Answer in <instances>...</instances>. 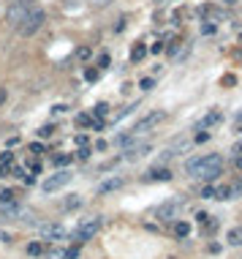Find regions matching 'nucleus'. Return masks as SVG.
Listing matches in <instances>:
<instances>
[{
    "instance_id": "39448f33",
    "label": "nucleus",
    "mask_w": 242,
    "mask_h": 259,
    "mask_svg": "<svg viewBox=\"0 0 242 259\" xmlns=\"http://www.w3.org/2000/svg\"><path fill=\"white\" fill-rule=\"evenodd\" d=\"M160 120H164V112H147V115H142L136 123H133L131 134L136 137V139H139V137H144V134H150V131L155 128Z\"/></svg>"
},
{
    "instance_id": "7ed1b4c3",
    "label": "nucleus",
    "mask_w": 242,
    "mask_h": 259,
    "mask_svg": "<svg viewBox=\"0 0 242 259\" xmlns=\"http://www.w3.org/2000/svg\"><path fill=\"white\" fill-rule=\"evenodd\" d=\"M183 208H185V197H169L166 202L158 205L155 218H158V221H174V218H180Z\"/></svg>"
},
{
    "instance_id": "37998d69",
    "label": "nucleus",
    "mask_w": 242,
    "mask_h": 259,
    "mask_svg": "<svg viewBox=\"0 0 242 259\" xmlns=\"http://www.w3.org/2000/svg\"><path fill=\"white\" fill-rule=\"evenodd\" d=\"M237 150H242V145H239V148H237Z\"/></svg>"
},
{
    "instance_id": "bb28decb",
    "label": "nucleus",
    "mask_w": 242,
    "mask_h": 259,
    "mask_svg": "<svg viewBox=\"0 0 242 259\" xmlns=\"http://www.w3.org/2000/svg\"><path fill=\"white\" fill-rule=\"evenodd\" d=\"M201 197H204V199H215V188H212V185H204V188H201Z\"/></svg>"
},
{
    "instance_id": "f03ea898",
    "label": "nucleus",
    "mask_w": 242,
    "mask_h": 259,
    "mask_svg": "<svg viewBox=\"0 0 242 259\" xmlns=\"http://www.w3.org/2000/svg\"><path fill=\"white\" fill-rule=\"evenodd\" d=\"M44 22H46V14L41 9H28L22 17V22L17 25V30H19V36H36V33L44 28Z\"/></svg>"
},
{
    "instance_id": "4be33fe9",
    "label": "nucleus",
    "mask_w": 242,
    "mask_h": 259,
    "mask_svg": "<svg viewBox=\"0 0 242 259\" xmlns=\"http://www.w3.org/2000/svg\"><path fill=\"white\" fill-rule=\"evenodd\" d=\"M228 197L231 199H237V197H242V180H237L234 185H228Z\"/></svg>"
},
{
    "instance_id": "72a5a7b5",
    "label": "nucleus",
    "mask_w": 242,
    "mask_h": 259,
    "mask_svg": "<svg viewBox=\"0 0 242 259\" xmlns=\"http://www.w3.org/2000/svg\"><path fill=\"white\" fill-rule=\"evenodd\" d=\"M234 82H237V79H234L231 74H226L223 79H220V85H234Z\"/></svg>"
},
{
    "instance_id": "a211bd4d",
    "label": "nucleus",
    "mask_w": 242,
    "mask_h": 259,
    "mask_svg": "<svg viewBox=\"0 0 242 259\" xmlns=\"http://www.w3.org/2000/svg\"><path fill=\"white\" fill-rule=\"evenodd\" d=\"M79 205H82V199H79V194H71L68 199H65V205H63V208H65V210H76Z\"/></svg>"
},
{
    "instance_id": "9b49d317",
    "label": "nucleus",
    "mask_w": 242,
    "mask_h": 259,
    "mask_svg": "<svg viewBox=\"0 0 242 259\" xmlns=\"http://www.w3.org/2000/svg\"><path fill=\"white\" fill-rule=\"evenodd\" d=\"M144 180H150V183H155V180L166 183V180H172V172L166 169V167H155V169H150V172L144 175Z\"/></svg>"
},
{
    "instance_id": "2f4dec72",
    "label": "nucleus",
    "mask_w": 242,
    "mask_h": 259,
    "mask_svg": "<svg viewBox=\"0 0 242 259\" xmlns=\"http://www.w3.org/2000/svg\"><path fill=\"white\" fill-rule=\"evenodd\" d=\"M201 33H207V36H210V33H215V25H212V22L201 25Z\"/></svg>"
},
{
    "instance_id": "1a4fd4ad",
    "label": "nucleus",
    "mask_w": 242,
    "mask_h": 259,
    "mask_svg": "<svg viewBox=\"0 0 242 259\" xmlns=\"http://www.w3.org/2000/svg\"><path fill=\"white\" fill-rule=\"evenodd\" d=\"M220 120H223V112H220V109H210V112H207V115L196 123V131H210L212 125H218Z\"/></svg>"
},
{
    "instance_id": "c85d7f7f",
    "label": "nucleus",
    "mask_w": 242,
    "mask_h": 259,
    "mask_svg": "<svg viewBox=\"0 0 242 259\" xmlns=\"http://www.w3.org/2000/svg\"><path fill=\"white\" fill-rule=\"evenodd\" d=\"M85 77L90 79V82H96V79H98V69H87V71H85Z\"/></svg>"
},
{
    "instance_id": "dca6fc26",
    "label": "nucleus",
    "mask_w": 242,
    "mask_h": 259,
    "mask_svg": "<svg viewBox=\"0 0 242 259\" xmlns=\"http://www.w3.org/2000/svg\"><path fill=\"white\" fill-rule=\"evenodd\" d=\"M17 202V194L11 188H6V191H0V205H14Z\"/></svg>"
},
{
    "instance_id": "0eeeda50",
    "label": "nucleus",
    "mask_w": 242,
    "mask_h": 259,
    "mask_svg": "<svg viewBox=\"0 0 242 259\" xmlns=\"http://www.w3.org/2000/svg\"><path fill=\"white\" fill-rule=\"evenodd\" d=\"M41 237L44 240H65V237H68V232H65V227L63 224H44L41 227Z\"/></svg>"
},
{
    "instance_id": "f704fd0d",
    "label": "nucleus",
    "mask_w": 242,
    "mask_h": 259,
    "mask_svg": "<svg viewBox=\"0 0 242 259\" xmlns=\"http://www.w3.org/2000/svg\"><path fill=\"white\" fill-rule=\"evenodd\" d=\"M207 139H210V134H207V131H199V134H196V142H207Z\"/></svg>"
},
{
    "instance_id": "cd10ccee",
    "label": "nucleus",
    "mask_w": 242,
    "mask_h": 259,
    "mask_svg": "<svg viewBox=\"0 0 242 259\" xmlns=\"http://www.w3.org/2000/svg\"><path fill=\"white\" fill-rule=\"evenodd\" d=\"M188 148H191V142H180V150H188ZM174 156V150H166L164 153V158H172Z\"/></svg>"
},
{
    "instance_id": "2eb2a0df",
    "label": "nucleus",
    "mask_w": 242,
    "mask_h": 259,
    "mask_svg": "<svg viewBox=\"0 0 242 259\" xmlns=\"http://www.w3.org/2000/svg\"><path fill=\"white\" fill-rule=\"evenodd\" d=\"M46 259H65V248H57V245H52V248L44 251Z\"/></svg>"
},
{
    "instance_id": "4c0bfd02",
    "label": "nucleus",
    "mask_w": 242,
    "mask_h": 259,
    "mask_svg": "<svg viewBox=\"0 0 242 259\" xmlns=\"http://www.w3.org/2000/svg\"><path fill=\"white\" fill-rule=\"evenodd\" d=\"M90 3H93V6H106L109 0H90Z\"/></svg>"
},
{
    "instance_id": "ddd939ff",
    "label": "nucleus",
    "mask_w": 242,
    "mask_h": 259,
    "mask_svg": "<svg viewBox=\"0 0 242 259\" xmlns=\"http://www.w3.org/2000/svg\"><path fill=\"white\" fill-rule=\"evenodd\" d=\"M226 243H228V245H242V227H234V229H228V235H226Z\"/></svg>"
},
{
    "instance_id": "f8f14e48",
    "label": "nucleus",
    "mask_w": 242,
    "mask_h": 259,
    "mask_svg": "<svg viewBox=\"0 0 242 259\" xmlns=\"http://www.w3.org/2000/svg\"><path fill=\"white\" fill-rule=\"evenodd\" d=\"M125 180L123 177H109V180H104L98 185V194H112V191H117V188H123Z\"/></svg>"
},
{
    "instance_id": "393cba45",
    "label": "nucleus",
    "mask_w": 242,
    "mask_h": 259,
    "mask_svg": "<svg viewBox=\"0 0 242 259\" xmlns=\"http://www.w3.org/2000/svg\"><path fill=\"white\" fill-rule=\"evenodd\" d=\"M215 199H231V197H228V185H220V188H215Z\"/></svg>"
},
{
    "instance_id": "a19ab883",
    "label": "nucleus",
    "mask_w": 242,
    "mask_h": 259,
    "mask_svg": "<svg viewBox=\"0 0 242 259\" xmlns=\"http://www.w3.org/2000/svg\"><path fill=\"white\" fill-rule=\"evenodd\" d=\"M11 3H30V0H11Z\"/></svg>"
},
{
    "instance_id": "4468645a",
    "label": "nucleus",
    "mask_w": 242,
    "mask_h": 259,
    "mask_svg": "<svg viewBox=\"0 0 242 259\" xmlns=\"http://www.w3.org/2000/svg\"><path fill=\"white\" fill-rule=\"evenodd\" d=\"M144 55H147V46H144V44H136V46L131 49V60H133V63H139Z\"/></svg>"
},
{
    "instance_id": "473e14b6",
    "label": "nucleus",
    "mask_w": 242,
    "mask_h": 259,
    "mask_svg": "<svg viewBox=\"0 0 242 259\" xmlns=\"http://www.w3.org/2000/svg\"><path fill=\"white\" fill-rule=\"evenodd\" d=\"M79 256V248H68L65 251V259H76Z\"/></svg>"
},
{
    "instance_id": "f257e3e1",
    "label": "nucleus",
    "mask_w": 242,
    "mask_h": 259,
    "mask_svg": "<svg viewBox=\"0 0 242 259\" xmlns=\"http://www.w3.org/2000/svg\"><path fill=\"white\" fill-rule=\"evenodd\" d=\"M185 172L191 177H196L201 183H212L223 175V156L218 153H207V156H196L185 164Z\"/></svg>"
},
{
    "instance_id": "7c9ffc66",
    "label": "nucleus",
    "mask_w": 242,
    "mask_h": 259,
    "mask_svg": "<svg viewBox=\"0 0 242 259\" xmlns=\"http://www.w3.org/2000/svg\"><path fill=\"white\" fill-rule=\"evenodd\" d=\"M52 131H55V128H52V125H44V128L38 131V137H52Z\"/></svg>"
},
{
    "instance_id": "412c9836",
    "label": "nucleus",
    "mask_w": 242,
    "mask_h": 259,
    "mask_svg": "<svg viewBox=\"0 0 242 259\" xmlns=\"http://www.w3.org/2000/svg\"><path fill=\"white\" fill-rule=\"evenodd\" d=\"M52 161H55L57 167H68V164H71V156H68V153H60V156L52 158Z\"/></svg>"
},
{
    "instance_id": "b1692460",
    "label": "nucleus",
    "mask_w": 242,
    "mask_h": 259,
    "mask_svg": "<svg viewBox=\"0 0 242 259\" xmlns=\"http://www.w3.org/2000/svg\"><path fill=\"white\" fill-rule=\"evenodd\" d=\"M76 125H82V128H90V125H93V117H90V115H79V117H76Z\"/></svg>"
},
{
    "instance_id": "9d476101",
    "label": "nucleus",
    "mask_w": 242,
    "mask_h": 259,
    "mask_svg": "<svg viewBox=\"0 0 242 259\" xmlns=\"http://www.w3.org/2000/svg\"><path fill=\"white\" fill-rule=\"evenodd\" d=\"M147 153H150V142H131L128 148H125V158L133 161V158H142Z\"/></svg>"
},
{
    "instance_id": "f3484780",
    "label": "nucleus",
    "mask_w": 242,
    "mask_h": 259,
    "mask_svg": "<svg viewBox=\"0 0 242 259\" xmlns=\"http://www.w3.org/2000/svg\"><path fill=\"white\" fill-rule=\"evenodd\" d=\"M188 232H191V224H185V221L174 224V235H177V237H188Z\"/></svg>"
},
{
    "instance_id": "e433bc0d",
    "label": "nucleus",
    "mask_w": 242,
    "mask_h": 259,
    "mask_svg": "<svg viewBox=\"0 0 242 259\" xmlns=\"http://www.w3.org/2000/svg\"><path fill=\"white\" fill-rule=\"evenodd\" d=\"M0 240H3V243H11V235H9V232H0Z\"/></svg>"
},
{
    "instance_id": "20e7f679",
    "label": "nucleus",
    "mask_w": 242,
    "mask_h": 259,
    "mask_svg": "<svg viewBox=\"0 0 242 259\" xmlns=\"http://www.w3.org/2000/svg\"><path fill=\"white\" fill-rule=\"evenodd\" d=\"M98 229H101V218H98V216H93V218H82V221H79V227L73 229L71 240H76V243L93 240V237L98 235Z\"/></svg>"
},
{
    "instance_id": "58836bf2",
    "label": "nucleus",
    "mask_w": 242,
    "mask_h": 259,
    "mask_svg": "<svg viewBox=\"0 0 242 259\" xmlns=\"http://www.w3.org/2000/svg\"><path fill=\"white\" fill-rule=\"evenodd\" d=\"M0 104H6V88H0Z\"/></svg>"
},
{
    "instance_id": "c756f323",
    "label": "nucleus",
    "mask_w": 242,
    "mask_h": 259,
    "mask_svg": "<svg viewBox=\"0 0 242 259\" xmlns=\"http://www.w3.org/2000/svg\"><path fill=\"white\" fill-rule=\"evenodd\" d=\"M196 221H199V227L204 229V224L210 221V216H207V213H196Z\"/></svg>"
},
{
    "instance_id": "5701e85b",
    "label": "nucleus",
    "mask_w": 242,
    "mask_h": 259,
    "mask_svg": "<svg viewBox=\"0 0 242 259\" xmlns=\"http://www.w3.org/2000/svg\"><path fill=\"white\" fill-rule=\"evenodd\" d=\"M11 164H14V153L6 150L3 156H0V167H11Z\"/></svg>"
},
{
    "instance_id": "6ab92c4d",
    "label": "nucleus",
    "mask_w": 242,
    "mask_h": 259,
    "mask_svg": "<svg viewBox=\"0 0 242 259\" xmlns=\"http://www.w3.org/2000/svg\"><path fill=\"white\" fill-rule=\"evenodd\" d=\"M93 115H96L98 120H101V117H106V115H109V104H104V101H101V104H96V109H93Z\"/></svg>"
},
{
    "instance_id": "a878e982",
    "label": "nucleus",
    "mask_w": 242,
    "mask_h": 259,
    "mask_svg": "<svg viewBox=\"0 0 242 259\" xmlns=\"http://www.w3.org/2000/svg\"><path fill=\"white\" fill-rule=\"evenodd\" d=\"M152 85H155V79H152V77H144L142 82H139V88H142V90H152Z\"/></svg>"
},
{
    "instance_id": "c9c22d12",
    "label": "nucleus",
    "mask_w": 242,
    "mask_h": 259,
    "mask_svg": "<svg viewBox=\"0 0 242 259\" xmlns=\"http://www.w3.org/2000/svg\"><path fill=\"white\" fill-rule=\"evenodd\" d=\"M234 128H237V131H242V112L237 115V120H234Z\"/></svg>"
},
{
    "instance_id": "423d86ee",
    "label": "nucleus",
    "mask_w": 242,
    "mask_h": 259,
    "mask_svg": "<svg viewBox=\"0 0 242 259\" xmlns=\"http://www.w3.org/2000/svg\"><path fill=\"white\" fill-rule=\"evenodd\" d=\"M68 183H71V172H68V169H60L57 175H49V177H46L41 188L46 191V194H55V191L65 188V185H68Z\"/></svg>"
},
{
    "instance_id": "ea45409f",
    "label": "nucleus",
    "mask_w": 242,
    "mask_h": 259,
    "mask_svg": "<svg viewBox=\"0 0 242 259\" xmlns=\"http://www.w3.org/2000/svg\"><path fill=\"white\" fill-rule=\"evenodd\" d=\"M237 169H239V172H242V156H239V158H237Z\"/></svg>"
},
{
    "instance_id": "79ce46f5",
    "label": "nucleus",
    "mask_w": 242,
    "mask_h": 259,
    "mask_svg": "<svg viewBox=\"0 0 242 259\" xmlns=\"http://www.w3.org/2000/svg\"><path fill=\"white\" fill-rule=\"evenodd\" d=\"M155 3H166V0H155Z\"/></svg>"
},
{
    "instance_id": "aec40b11",
    "label": "nucleus",
    "mask_w": 242,
    "mask_h": 259,
    "mask_svg": "<svg viewBox=\"0 0 242 259\" xmlns=\"http://www.w3.org/2000/svg\"><path fill=\"white\" fill-rule=\"evenodd\" d=\"M44 251H46L44 243H30V245H28V254H30V256H41Z\"/></svg>"
},
{
    "instance_id": "c03bdc74",
    "label": "nucleus",
    "mask_w": 242,
    "mask_h": 259,
    "mask_svg": "<svg viewBox=\"0 0 242 259\" xmlns=\"http://www.w3.org/2000/svg\"><path fill=\"white\" fill-rule=\"evenodd\" d=\"M239 38H242V33H239Z\"/></svg>"
},
{
    "instance_id": "6e6552de",
    "label": "nucleus",
    "mask_w": 242,
    "mask_h": 259,
    "mask_svg": "<svg viewBox=\"0 0 242 259\" xmlns=\"http://www.w3.org/2000/svg\"><path fill=\"white\" fill-rule=\"evenodd\" d=\"M25 11H28V3H11L9 9H6V22H9L11 28H17V25L22 22Z\"/></svg>"
}]
</instances>
